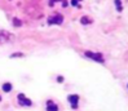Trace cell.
Here are the masks:
<instances>
[{"instance_id":"cell-9","label":"cell","mask_w":128,"mask_h":111,"mask_svg":"<svg viewBox=\"0 0 128 111\" xmlns=\"http://www.w3.org/2000/svg\"><path fill=\"white\" fill-rule=\"evenodd\" d=\"M80 22H81V25H89L91 23V19H89L88 17H81Z\"/></svg>"},{"instance_id":"cell-7","label":"cell","mask_w":128,"mask_h":111,"mask_svg":"<svg viewBox=\"0 0 128 111\" xmlns=\"http://www.w3.org/2000/svg\"><path fill=\"white\" fill-rule=\"evenodd\" d=\"M3 90L9 93L10 90H12V84H10V83H4V84H3Z\"/></svg>"},{"instance_id":"cell-11","label":"cell","mask_w":128,"mask_h":111,"mask_svg":"<svg viewBox=\"0 0 128 111\" xmlns=\"http://www.w3.org/2000/svg\"><path fill=\"white\" fill-rule=\"evenodd\" d=\"M10 57H23V53H13L12 56H10Z\"/></svg>"},{"instance_id":"cell-10","label":"cell","mask_w":128,"mask_h":111,"mask_svg":"<svg viewBox=\"0 0 128 111\" xmlns=\"http://www.w3.org/2000/svg\"><path fill=\"white\" fill-rule=\"evenodd\" d=\"M13 25H14V26H18V27H20L21 25H22V22H21L18 18H14V19H13Z\"/></svg>"},{"instance_id":"cell-13","label":"cell","mask_w":128,"mask_h":111,"mask_svg":"<svg viewBox=\"0 0 128 111\" xmlns=\"http://www.w3.org/2000/svg\"><path fill=\"white\" fill-rule=\"evenodd\" d=\"M57 81H58V83H62V81H64V77H62V76H58V77H57Z\"/></svg>"},{"instance_id":"cell-3","label":"cell","mask_w":128,"mask_h":111,"mask_svg":"<svg viewBox=\"0 0 128 111\" xmlns=\"http://www.w3.org/2000/svg\"><path fill=\"white\" fill-rule=\"evenodd\" d=\"M85 56L88 58H92V60L97 61V62H103V58L100 53H93V52H85Z\"/></svg>"},{"instance_id":"cell-12","label":"cell","mask_w":128,"mask_h":111,"mask_svg":"<svg viewBox=\"0 0 128 111\" xmlns=\"http://www.w3.org/2000/svg\"><path fill=\"white\" fill-rule=\"evenodd\" d=\"M71 5L77 7V5H78V0H71Z\"/></svg>"},{"instance_id":"cell-4","label":"cell","mask_w":128,"mask_h":111,"mask_svg":"<svg viewBox=\"0 0 128 111\" xmlns=\"http://www.w3.org/2000/svg\"><path fill=\"white\" fill-rule=\"evenodd\" d=\"M18 101H20V105H23V106H31V101L29 98H26L25 94H18Z\"/></svg>"},{"instance_id":"cell-6","label":"cell","mask_w":128,"mask_h":111,"mask_svg":"<svg viewBox=\"0 0 128 111\" xmlns=\"http://www.w3.org/2000/svg\"><path fill=\"white\" fill-rule=\"evenodd\" d=\"M47 111H58V106L54 105L52 101L47 102Z\"/></svg>"},{"instance_id":"cell-8","label":"cell","mask_w":128,"mask_h":111,"mask_svg":"<svg viewBox=\"0 0 128 111\" xmlns=\"http://www.w3.org/2000/svg\"><path fill=\"white\" fill-rule=\"evenodd\" d=\"M115 7H116V10H118V12H122V9H123V8H122V1L120 0H115Z\"/></svg>"},{"instance_id":"cell-2","label":"cell","mask_w":128,"mask_h":111,"mask_svg":"<svg viewBox=\"0 0 128 111\" xmlns=\"http://www.w3.org/2000/svg\"><path fill=\"white\" fill-rule=\"evenodd\" d=\"M62 21H64V17H62L61 14H54L53 17H49V18H48V23H49V25H52V23H54V25H61Z\"/></svg>"},{"instance_id":"cell-5","label":"cell","mask_w":128,"mask_h":111,"mask_svg":"<svg viewBox=\"0 0 128 111\" xmlns=\"http://www.w3.org/2000/svg\"><path fill=\"white\" fill-rule=\"evenodd\" d=\"M67 99H69V102L71 103L73 109H77V103L79 101V96H78V94H71V96L67 97Z\"/></svg>"},{"instance_id":"cell-1","label":"cell","mask_w":128,"mask_h":111,"mask_svg":"<svg viewBox=\"0 0 128 111\" xmlns=\"http://www.w3.org/2000/svg\"><path fill=\"white\" fill-rule=\"evenodd\" d=\"M13 39H14L13 34H10V32H8V31H3V30H0V44L7 43V41H12Z\"/></svg>"},{"instance_id":"cell-14","label":"cell","mask_w":128,"mask_h":111,"mask_svg":"<svg viewBox=\"0 0 128 111\" xmlns=\"http://www.w3.org/2000/svg\"><path fill=\"white\" fill-rule=\"evenodd\" d=\"M0 101H1V97H0Z\"/></svg>"}]
</instances>
